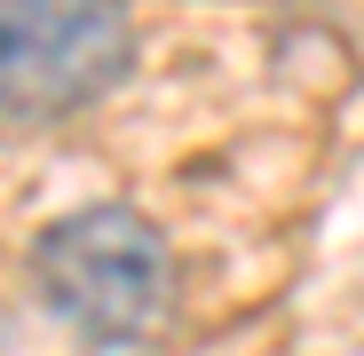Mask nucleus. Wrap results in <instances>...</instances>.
<instances>
[{
	"label": "nucleus",
	"mask_w": 364,
	"mask_h": 356,
	"mask_svg": "<svg viewBox=\"0 0 364 356\" xmlns=\"http://www.w3.org/2000/svg\"><path fill=\"white\" fill-rule=\"evenodd\" d=\"M32 285L87 348H143L174 317L182 269L166 230L135 206H80L32 237Z\"/></svg>",
	"instance_id": "f257e3e1"
},
{
	"label": "nucleus",
	"mask_w": 364,
	"mask_h": 356,
	"mask_svg": "<svg viewBox=\"0 0 364 356\" xmlns=\"http://www.w3.org/2000/svg\"><path fill=\"white\" fill-rule=\"evenodd\" d=\"M127 72V0H0V119H72Z\"/></svg>",
	"instance_id": "f03ea898"
}]
</instances>
